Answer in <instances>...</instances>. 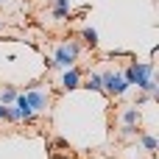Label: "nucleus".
<instances>
[{"label":"nucleus","mask_w":159,"mask_h":159,"mask_svg":"<svg viewBox=\"0 0 159 159\" xmlns=\"http://www.w3.org/2000/svg\"><path fill=\"white\" fill-rule=\"evenodd\" d=\"M123 75H126V84L129 87H137L140 92L145 95H154L159 101V87H157V78H154V61H129L123 67Z\"/></svg>","instance_id":"obj_1"},{"label":"nucleus","mask_w":159,"mask_h":159,"mask_svg":"<svg viewBox=\"0 0 159 159\" xmlns=\"http://www.w3.org/2000/svg\"><path fill=\"white\" fill-rule=\"evenodd\" d=\"M81 50H84V45H81L78 39H64V42H59V45L53 48V53H50V61H48V67L70 70V67H75V61H78Z\"/></svg>","instance_id":"obj_2"},{"label":"nucleus","mask_w":159,"mask_h":159,"mask_svg":"<svg viewBox=\"0 0 159 159\" xmlns=\"http://www.w3.org/2000/svg\"><path fill=\"white\" fill-rule=\"evenodd\" d=\"M101 78H103V95H106V98H123V95L131 89V87L126 84L123 70H103Z\"/></svg>","instance_id":"obj_3"},{"label":"nucleus","mask_w":159,"mask_h":159,"mask_svg":"<svg viewBox=\"0 0 159 159\" xmlns=\"http://www.w3.org/2000/svg\"><path fill=\"white\" fill-rule=\"evenodd\" d=\"M20 92L25 95L28 106H31L36 115H42V112H48V109H50V92H45V89L39 87V81L25 84V89H20Z\"/></svg>","instance_id":"obj_4"},{"label":"nucleus","mask_w":159,"mask_h":159,"mask_svg":"<svg viewBox=\"0 0 159 159\" xmlns=\"http://www.w3.org/2000/svg\"><path fill=\"white\" fill-rule=\"evenodd\" d=\"M81 81H84V73H81L78 67L61 70V78H59V89H61V92H75V89H81Z\"/></svg>","instance_id":"obj_5"},{"label":"nucleus","mask_w":159,"mask_h":159,"mask_svg":"<svg viewBox=\"0 0 159 159\" xmlns=\"http://www.w3.org/2000/svg\"><path fill=\"white\" fill-rule=\"evenodd\" d=\"M117 123L120 126H140L143 129V109H137L134 103H126L117 115Z\"/></svg>","instance_id":"obj_6"},{"label":"nucleus","mask_w":159,"mask_h":159,"mask_svg":"<svg viewBox=\"0 0 159 159\" xmlns=\"http://www.w3.org/2000/svg\"><path fill=\"white\" fill-rule=\"evenodd\" d=\"M81 89L103 95V78H101V73H98V70H89V75H87V78L81 81ZM103 98H106V95H103Z\"/></svg>","instance_id":"obj_7"},{"label":"nucleus","mask_w":159,"mask_h":159,"mask_svg":"<svg viewBox=\"0 0 159 159\" xmlns=\"http://www.w3.org/2000/svg\"><path fill=\"white\" fill-rule=\"evenodd\" d=\"M137 140H140V151H145V154H154V151H157V137H154V134H151V131H145V129H143V131H140V137H137Z\"/></svg>","instance_id":"obj_8"},{"label":"nucleus","mask_w":159,"mask_h":159,"mask_svg":"<svg viewBox=\"0 0 159 159\" xmlns=\"http://www.w3.org/2000/svg\"><path fill=\"white\" fill-rule=\"evenodd\" d=\"M50 17H53L56 22H64V20L70 17V0H61V3H53V8H50Z\"/></svg>","instance_id":"obj_9"},{"label":"nucleus","mask_w":159,"mask_h":159,"mask_svg":"<svg viewBox=\"0 0 159 159\" xmlns=\"http://www.w3.org/2000/svg\"><path fill=\"white\" fill-rule=\"evenodd\" d=\"M78 36H81V42H84L87 48H98V42H101V36H98V31H95L92 25H84Z\"/></svg>","instance_id":"obj_10"},{"label":"nucleus","mask_w":159,"mask_h":159,"mask_svg":"<svg viewBox=\"0 0 159 159\" xmlns=\"http://www.w3.org/2000/svg\"><path fill=\"white\" fill-rule=\"evenodd\" d=\"M17 95H20V89H17L14 84H6V87H0V103H3V106H11Z\"/></svg>","instance_id":"obj_11"},{"label":"nucleus","mask_w":159,"mask_h":159,"mask_svg":"<svg viewBox=\"0 0 159 159\" xmlns=\"http://www.w3.org/2000/svg\"><path fill=\"white\" fill-rule=\"evenodd\" d=\"M140 131H143L140 126H120V129H117V137H120V140H137Z\"/></svg>","instance_id":"obj_12"},{"label":"nucleus","mask_w":159,"mask_h":159,"mask_svg":"<svg viewBox=\"0 0 159 159\" xmlns=\"http://www.w3.org/2000/svg\"><path fill=\"white\" fill-rule=\"evenodd\" d=\"M106 59H131V53H129V50L115 48V50H109V53H106Z\"/></svg>","instance_id":"obj_13"},{"label":"nucleus","mask_w":159,"mask_h":159,"mask_svg":"<svg viewBox=\"0 0 159 159\" xmlns=\"http://www.w3.org/2000/svg\"><path fill=\"white\" fill-rule=\"evenodd\" d=\"M0 120H8V106L0 103Z\"/></svg>","instance_id":"obj_14"},{"label":"nucleus","mask_w":159,"mask_h":159,"mask_svg":"<svg viewBox=\"0 0 159 159\" xmlns=\"http://www.w3.org/2000/svg\"><path fill=\"white\" fill-rule=\"evenodd\" d=\"M53 3H61V0H53Z\"/></svg>","instance_id":"obj_15"}]
</instances>
